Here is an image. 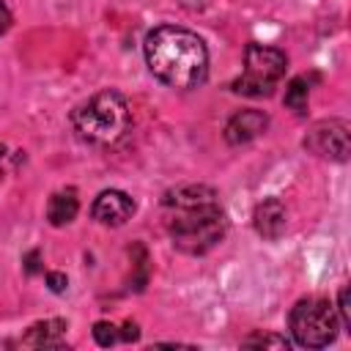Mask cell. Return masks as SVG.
Returning <instances> with one entry per match:
<instances>
[{
    "instance_id": "1",
    "label": "cell",
    "mask_w": 351,
    "mask_h": 351,
    "mask_svg": "<svg viewBox=\"0 0 351 351\" xmlns=\"http://www.w3.org/2000/svg\"><path fill=\"white\" fill-rule=\"evenodd\" d=\"M165 228L176 250L203 255L214 250L228 230V217L219 195L206 184H184L165 195Z\"/></svg>"
},
{
    "instance_id": "2",
    "label": "cell",
    "mask_w": 351,
    "mask_h": 351,
    "mask_svg": "<svg viewBox=\"0 0 351 351\" xmlns=\"http://www.w3.org/2000/svg\"><path fill=\"white\" fill-rule=\"evenodd\" d=\"M145 63L151 74L178 90H189L208 77V49L203 38L186 27L159 25L145 36Z\"/></svg>"
},
{
    "instance_id": "3",
    "label": "cell",
    "mask_w": 351,
    "mask_h": 351,
    "mask_svg": "<svg viewBox=\"0 0 351 351\" xmlns=\"http://www.w3.org/2000/svg\"><path fill=\"white\" fill-rule=\"evenodd\" d=\"M132 123L129 104L115 90H99L71 112V126L77 137L88 145H115Z\"/></svg>"
},
{
    "instance_id": "4",
    "label": "cell",
    "mask_w": 351,
    "mask_h": 351,
    "mask_svg": "<svg viewBox=\"0 0 351 351\" xmlns=\"http://www.w3.org/2000/svg\"><path fill=\"white\" fill-rule=\"evenodd\" d=\"M285 69H288L285 52L252 41L244 49V71H241V77H236L230 82V88H233V93L252 96V99L271 96L274 88L280 85V80L285 77Z\"/></svg>"
},
{
    "instance_id": "5",
    "label": "cell",
    "mask_w": 351,
    "mask_h": 351,
    "mask_svg": "<svg viewBox=\"0 0 351 351\" xmlns=\"http://www.w3.org/2000/svg\"><path fill=\"white\" fill-rule=\"evenodd\" d=\"M288 324H291L293 340L299 346H304V348H324V346H329L337 337V329H340V318H337L335 307L326 299H321V296L299 299L291 307Z\"/></svg>"
},
{
    "instance_id": "6",
    "label": "cell",
    "mask_w": 351,
    "mask_h": 351,
    "mask_svg": "<svg viewBox=\"0 0 351 351\" xmlns=\"http://www.w3.org/2000/svg\"><path fill=\"white\" fill-rule=\"evenodd\" d=\"M302 145L313 154V156H321V159H329V162H346L348 154H351V137H348V123L343 118H324V121H315Z\"/></svg>"
},
{
    "instance_id": "7",
    "label": "cell",
    "mask_w": 351,
    "mask_h": 351,
    "mask_svg": "<svg viewBox=\"0 0 351 351\" xmlns=\"http://www.w3.org/2000/svg\"><path fill=\"white\" fill-rule=\"evenodd\" d=\"M134 200L126 195V192H121V189H104V192H99V197L93 200V206H90V214H93V219L96 222H101V225H123L126 219H132V214H134Z\"/></svg>"
},
{
    "instance_id": "8",
    "label": "cell",
    "mask_w": 351,
    "mask_h": 351,
    "mask_svg": "<svg viewBox=\"0 0 351 351\" xmlns=\"http://www.w3.org/2000/svg\"><path fill=\"white\" fill-rule=\"evenodd\" d=\"M266 126H269V115L266 112H261V110H239L225 123V140L230 145H244V143L255 140L258 134H263Z\"/></svg>"
},
{
    "instance_id": "9",
    "label": "cell",
    "mask_w": 351,
    "mask_h": 351,
    "mask_svg": "<svg viewBox=\"0 0 351 351\" xmlns=\"http://www.w3.org/2000/svg\"><path fill=\"white\" fill-rule=\"evenodd\" d=\"M252 225L258 230V236L274 241L285 233V225H288V214H285V206L277 200V197H266L255 206L252 211Z\"/></svg>"
},
{
    "instance_id": "10",
    "label": "cell",
    "mask_w": 351,
    "mask_h": 351,
    "mask_svg": "<svg viewBox=\"0 0 351 351\" xmlns=\"http://www.w3.org/2000/svg\"><path fill=\"white\" fill-rule=\"evenodd\" d=\"M66 321L63 318H47L38 321L27 329V335L22 337V346L27 348H63L66 346Z\"/></svg>"
},
{
    "instance_id": "11",
    "label": "cell",
    "mask_w": 351,
    "mask_h": 351,
    "mask_svg": "<svg viewBox=\"0 0 351 351\" xmlns=\"http://www.w3.org/2000/svg\"><path fill=\"white\" fill-rule=\"evenodd\" d=\"M77 211H80V200H77V189H71V186L55 192V195L47 200V219H49V225H55V228L69 225V222L77 217Z\"/></svg>"
},
{
    "instance_id": "12",
    "label": "cell",
    "mask_w": 351,
    "mask_h": 351,
    "mask_svg": "<svg viewBox=\"0 0 351 351\" xmlns=\"http://www.w3.org/2000/svg\"><path fill=\"white\" fill-rule=\"evenodd\" d=\"M307 96H310V85L307 77H293L285 88V107L293 110L296 115H304L307 110Z\"/></svg>"
},
{
    "instance_id": "13",
    "label": "cell",
    "mask_w": 351,
    "mask_h": 351,
    "mask_svg": "<svg viewBox=\"0 0 351 351\" xmlns=\"http://www.w3.org/2000/svg\"><path fill=\"white\" fill-rule=\"evenodd\" d=\"M244 348H288L291 343L282 335H271V332H255L250 337L241 340Z\"/></svg>"
},
{
    "instance_id": "14",
    "label": "cell",
    "mask_w": 351,
    "mask_h": 351,
    "mask_svg": "<svg viewBox=\"0 0 351 351\" xmlns=\"http://www.w3.org/2000/svg\"><path fill=\"white\" fill-rule=\"evenodd\" d=\"M93 340L99 343V346H112V343H118L121 340V335H118V326L115 324H110V321H99V324H93Z\"/></svg>"
},
{
    "instance_id": "15",
    "label": "cell",
    "mask_w": 351,
    "mask_h": 351,
    "mask_svg": "<svg viewBox=\"0 0 351 351\" xmlns=\"http://www.w3.org/2000/svg\"><path fill=\"white\" fill-rule=\"evenodd\" d=\"M335 313H337V318H340V326H343L346 332H351V299H348V285L340 288Z\"/></svg>"
},
{
    "instance_id": "16",
    "label": "cell",
    "mask_w": 351,
    "mask_h": 351,
    "mask_svg": "<svg viewBox=\"0 0 351 351\" xmlns=\"http://www.w3.org/2000/svg\"><path fill=\"white\" fill-rule=\"evenodd\" d=\"M47 285H49L52 293H63L66 285H69V280H66V274H60V271H49V274H47Z\"/></svg>"
},
{
    "instance_id": "17",
    "label": "cell",
    "mask_w": 351,
    "mask_h": 351,
    "mask_svg": "<svg viewBox=\"0 0 351 351\" xmlns=\"http://www.w3.org/2000/svg\"><path fill=\"white\" fill-rule=\"evenodd\" d=\"M118 335H121V340H137L140 337V329H137V324H132V321H126L121 329H118Z\"/></svg>"
},
{
    "instance_id": "18",
    "label": "cell",
    "mask_w": 351,
    "mask_h": 351,
    "mask_svg": "<svg viewBox=\"0 0 351 351\" xmlns=\"http://www.w3.org/2000/svg\"><path fill=\"white\" fill-rule=\"evenodd\" d=\"M11 27V14H8V8L0 3V33H5Z\"/></svg>"
},
{
    "instance_id": "19",
    "label": "cell",
    "mask_w": 351,
    "mask_h": 351,
    "mask_svg": "<svg viewBox=\"0 0 351 351\" xmlns=\"http://www.w3.org/2000/svg\"><path fill=\"white\" fill-rule=\"evenodd\" d=\"M25 269H27V274L38 271V252H30V255L25 258Z\"/></svg>"
},
{
    "instance_id": "20",
    "label": "cell",
    "mask_w": 351,
    "mask_h": 351,
    "mask_svg": "<svg viewBox=\"0 0 351 351\" xmlns=\"http://www.w3.org/2000/svg\"><path fill=\"white\" fill-rule=\"evenodd\" d=\"M3 156H5V145L0 143V159H3Z\"/></svg>"
}]
</instances>
